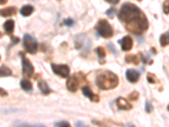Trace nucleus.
Masks as SVG:
<instances>
[{"mask_svg":"<svg viewBox=\"0 0 169 127\" xmlns=\"http://www.w3.org/2000/svg\"><path fill=\"white\" fill-rule=\"evenodd\" d=\"M118 17L127 31L135 35H141L147 31L149 21L146 16L139 7L131 3H125L120 8Z\"/></svg>","mask_w":169,"mask_h":127,"instance_id":"nucleus-1","label":"nucleus"},{"mask_svg":"<svg viewBox=\"0 0 169 127\" xmlns=\"http://www.w3.org/2000/svg\"><path fill=\"white\" fill-rule=\"evenodd\" d=\"M119 79L117 75L110 70H105L97 75L96 84L101 90H111L118 86Z\"/></svg>","mask_w":169,"mask_h":127,"instance_id":"nucleus-2","label":"nucleus"},{"mask_svg":"<svg viewBox=\"0 0 169 127\" xmlns=\"http://www.w3.org/2000/svg\"><path fill=\"white\" fill-rule=\"evenodd\" d=\"M74 48L79 50L80 55L83 56L84 58H86L89 55L91 52V41L86 34L80 33L74 37Z\"/></svg>","mask_w":169,"mask_h":127,"instance_id":"nucleus-3","label":"nucleus"},{"mask_svg":"<svg viewBox=\"0 0 169 127\" xmlns=\"http://www.w3.org/2000/svg\"><path fill=\"white\" fill-rule=\"evenodd\" d=\"M96 30L99 36L104 38H110L113 36V30L107 20H100L96 25Z\"/></svg>","mask_w":169,"mask_h":127,"instance_id":"nucleus-4","label":"nucleus"},{"mask_svg":"<svg viewBox=\"0 0 169 127\" xmlns=\"http://www.w3.org/2000/svg\"><path fill=\"white\" fill-rule=\"evenodd\" d=\"M23 45L25 51L31 54H35L37 52L38 43L35 37L30 34H25L23 37Z\"/></svg>","mask_w":169,"mask_h":127,"instance_id":"nucleus-5","label":"nucleus"},{"mask_svg":"<svg viewBox=\"0 0 169 127\" xmlns=\"http://www.w3.org/2000/svg\"><path fill=\"white\" fill-rule=\"evenodd\" d=\"M20 55L21 57V62H22V75L26 78L31 77L35 71V68H34L32 63L28 59V58L25 56V53H20Z\"/></svg>","mask_w":169,"mask_h":127,"instance_id":"nucleus-6","label":"nucleus"},{"mask_svg":"<svg viewBox=\"0 0 169 127\" xmlns=\"http://www.w3.org/2000/svg\"><path fill=\"white\" fill-rule=\"evenodd\" d=\"M51 68L53 72V74L57 75L62 78H66L69 76L70 69L67 65H56V64H51Z\"/></svg>","mask_w":169,"mask_h":127,"instance_id":"nucleus-7","label":"nucleus"},{"mask_svg":"<svg viewBox=\"0 0 169 127\" xmlns=\"http://www.w3.org/2000/svg\"><path fill=\"white\" fill-rule=\"evenodd\" d=\"M118 43L121 46V49L124 52H129L133 48V39L129 36L123 37L121 40L118 41Z\"/></svg>","mask_w":169,"mask_h":127,"instance_id":"nucleus-8","label":"nucleus"},{"mask_svg":"<svg viewBox=\"0 0 169 127\" xmlns=\"http://www.w3.org/2000/svg\"><path fill=\"white\" fill-rule=\"evenodd\" d=\"M82 93H83L84 96L87 97L91 102H98L100 101V97L96 94H94L92 90L88 86H85V87H82Z\"/></svg>","mask_w":169,"mask_h":127,"instance_id":"nucleus-9","label":"nucleus"},{"mask_svg":"<svg viewBox=\"0 0 169 127\" xmlns=\"http://www.w3.org/2000/svg\"><path fill=\"white\" fill-rule=\"evenodd\" d=\"M78 87H79V81L74 75L69 78L66 81V87L71 93H76Z\"/></svg>","mask_w":169,"mask_h":127,"instance_id":"nucleus-10","label":"nucleus"},{"mask_svg":"<svg viewBox=\"0 0 169 127\" xmlns=\"http://www.w3.org/2000/svg\"><path fill=\"white\" fill-rule=\"evenodd\" d=\"M116 103H117L118 109H120V110H125V111H128V110H130L132 109V105L129 102V101L127 99H125L124 98H122V97H119L116 99Z\"/></svg>","mask_w":169,"mask_h":127,"instance_id":"nucleus-11","label":"nucleus"},{"mask_svg":"<svg viewBox=\"0 0 169 127\" xmlns=\"http://www.w3.org/2000/svg\"><path fill=\"white\" fill-rule=\"evenodd\" d=\"M125 75H126V79L129 82L135 83V82H137L139 81L140 75L139 71H137V70H133V69H129L125 72Z\"/></svg>","mask_w":169,"mask_h":127,"instance_id":"nucleus-12","label":"nucleus"},{"mask_svg":"<svg viewBox=\"0 0 169 127\" xmlns=\"http://www.w3.org/2000/svg\"><path fill=\"white\" fill-rule=\"evenodd\" d=\"M17 13V8L14 6L7 7L4 9H0V16L3 17H9V16H13Z\"/></svg>","mask_w":169,"mask_h":127,"instance_id":"nucleus-13","label":"nucleus"},{"mask_svg":"<svg viewBox=\"0 0 169 127\" xmlns=\"http://www.w3.org/2000/svg\"><path fill=\"white\" fill-rule=\"evenodd\" d=\"M38 88L41 91V93L43 95H48L51 93L52 90L48 87V84L44 80H39L38 81Z\"/></svg>","mask_w":169,"mask_h":127,"instance_id":"nucleus-14","label":"nucleus"},{"mask_svg":"<svg viewBox=\"0 0 169 127\" xmlns=\"http://www.w3.org/2000/svg\"><path fill=\"white\" fill-rule=\"evenodd\" d=\"M96 53L98 55V61L101 65H103L106 63V51L102 47H97L95 49Z\"/></svg>","mask_w":169,"mask_h":127,"instance_id":"nucleus-15","label":"nucleus"},{"mask_svg":"<svg viewBox=\"0 0 169 127\" xmlns=\"http://www.w3.org/2000/svg\"><path fill=\"white\" fill-rule=\"evenodd\" d=\"M4 31H6L8 34H12L15 31V21L13 20H8L3 24Z\"/></svg>","mask_w":169,"mask_h":127,"instance_id":"nucleus-16","label":"nucleus"},{"mask_svg":"<svg viewBox=\"0 0 169 127\" xmlns=\"http://www.w3.org/2000/svg\"><path fill=\"white\" fill-rule=\"evenodd\" d=\"M34 12V7L32 5H30V4H27V5H25L23 6L20 10V13L22 16L24 17H28L30 16Z\"/></svg>","mask_w":169,"mask_h":127,"instance_id":"nucleus-17","label":"nucleus"},{"mask_svg":"<svg viewBox=\"0 0 169 127\" xmlns=\"http://www.w3.org/2000/svg\"><path fill=\"white\" fill-rule=\"evenodd\" d=\"M125 62L128 64L138 65L140 64V58L135 54H129L125 57Z\"/></svg>","mask_w":169,"mask_h":127,"instance_id":"nucleus-18","label":"nucleus"},{"mask_svg":"<svg viewBox=\"0 0 169 127\" xmlns=\"http://www.w3.org/2000/svg\"><path fill=\"white\" fill-rule=\"evenodd\" d=\"M20 85L22 90L25 91V92H31V91H32V88H33L32 83L29 80H25V79L22 80Z\"/></svg>","mask_w":169,"mask_h":127,"instance_id":"nucleus-19","label":"nucleus"},{"mask_svg":"<svg viewBox=\"0 0 169 127\" xmlns=\"http://www.w3.org/2000/svg\"><path fill=\"white\" fill-rule=\"evenodd\" d=\"M12 75V70L6 66V65H2L0 67V77L2 76H9Z\"/></svg>","mask_w":169,"mask_h":127,"instance_id":"nucleus-20","label":"nucleus"},{"mask_svg":"<svg viewBox=\"0 0 169 127\" xmlns=\"http://www.w3.org/2000/svg\"><path fill=\"white\" fill-rule=\"evenodd\" d=\"M169 33L167 31L166 33L162 34L160 37V44L162 47H167L169 43Z\"/></svg>","mask_w":169,"mask_h":127,"instance_id":"nucleus-21","label":"nucleus"},{"mask_svg":"<svg viewBox=\"0 0 169 127\" xmlns=\"http://www.w3.org/2000/svg\"><path fill=\"white\" fill-rule=\"evenodd\" d=\"M140 59H141L142 62L144 65H152L153 64V60L151 59H150V57L146 54V55H145L142 53H140Z\"/></svg>","mask_w":169,"mask_h":127,"instance_id":"nucleus-22","label":"nucleus"},{"mask_svg":"<svg viewBox=\"0 0 169 127\" xmlns=\"http://www.w3.org/2000/svg\"><path fill=\"white\" fill-rule=\"evenodd\" d=\"M147 81L150 84H156L157 82V79L156 75L151 73H148L147 74Z\"/></svg>","mask_w":169,"mask_h":127,"instance_id":"nucleus-23","label":"nucleus"},{"mask_svg":"<svg viewBox=\"0 0 169 127\" xmlns=\"http://www.w3.org/2000/svg\"><path fill=\"white\" fill-rule=\"evenodd\" d=\"M153 109H154L153 105H152L149 101H146V102H145V112L148 113V114H150V113H151V112L153 111Z\"/></svg>","mask_w":169,"mask_h":127,"instance_id":"nucleus-24","label":"nucleus"},{"mask_svg":"<svg viewBox=\"0 0 169 127\" xmlns=\"http://www.w3.org/2000/svg\"><path fill=\"white\" fill-rule=\"evenodd\" d=\"M54 126H59V127H69L70 126V124L67 122V121H58V122H54V124H53Z\"/></svg>","mask_w":169,"mask_h":127,"instance_id":"nucleus-25","label":"nucleus"},{"mask_svg":"<svg viewBox=\"0 0 169 127\" xmlns=\"http://www.w3.org/2000/svg\"><path fill=\"white\" fill-rule=\"evenodd\" d=\"M74 23H75V21H74V20H73L72 18L65 19L64 20V22H63V24H64V25H66V26H69V27L73 26V25H74Z\"/></svg>","mask_w":169,"mask_h":127,"instance_id":"nucleus-26","label":"nucleus"},{"mask_svg":"<svg viewBox=\"0 0 169 127\" xmlns=\"http://www.w3.org/2000/svg\"><path fill=\"white\" fill-rule=\"evenodd\" d=\"M128 98H129V100H131V101H136V100L139 98V93H137L136 91H134L133 93L129 94Z\"/></svg>","mask_w":169,"mask_h":127,"instance_id":"nucleus-27","label":"nucleus"},{"mask_svg":"<svg viewBox=\"0 0 169 127\" xmlns=\"http://www.w3.org/2000/svg\"><path fill=\"white\" fill-rule=\"evenodd\" d=\"M116 12H117V9H115V8H110V9H108V10L106 11V15H107L108 17L113 18V17L115 16Z\"/></svg>","mask_w":169,"mask_h":127,"instance_id":"nucleus-28","label":"nucleus"},{"mask_svg":"<svg viewBox=\"0 0 169 127\" xmlns=\"http://www.w3.org/2000/svg\"><path fill=\"white\" fill-rule=\"evenodd\" d=\"M169 11V0H165L163 3V12L165 15L168 16Z\"/></svg>","mask_w":169,"mask_h":127,"instance_id":"nucleus-29","label":"nucleus"},{"mask_svg":"<svg viewBox=\"0 0 169 127\" xmlns=\"http://www.w3.org/2000/svg\"><path fill=\"white\" fill-rule=\"evenodd\" d=\"M108 47H109V48H110V50L113 52V54H115L116 56L118 54V53H117V50H116V48H115V47H114V45L112 43H108Z\"/></svg>","mask_w":169,"mask_h":127,"instance_id":"nucleus-30","label":"nucleus"},{"mask_svg":"<svg viewBox=\"0 0 169 127\" xmlns=\"http://www.w3.org/2000/svg\"><path fill=\"white\" fill-rule=\"evenodd\" d=\"M0 96L1 97L8 96V93H7V91L3 89V88H1V87H0Z\"/></svg>","mask_w":169,"mask_h":127,"instance_id":"nucleus-31","label":"nucleus"},{"mask_svg":"<svg viewBox=\"0 0 169 127\" xmlns=\"http://www.w3.org/2000/svg\"><path fill=\"white\" fill-rule=\"evenodd\" d=\"M106 2L111 3V4H117V3H119L120 0H105Z\"/></svg>","mask_w":169,"mask_h":127,"instance_id":"nucleus-32","label":"nucleus"},{"mask_svg":"<svg viewBox=\"0 0 169 127\" xmlns=\"http://www.w3.org/2000/svg\"><path fill=\"white\" fill-rule=\"evenodd\" d=\"M75 125H76V126H81V127L86 126V125L84 124V123H82V122H80V121H77L76 123H75Z\"/></svg>","mask_w":169,"mask_h":127,"instance_id":"nucleus-33","label":"nucleus"},{"mask_svg":"<svg viewBox=\"0 0 169 127\" xmlns=\"http://www.w3.org/2000/svg\"><path fill=\"white\" fill-rule=\"evenodd\" d=\"M8 2V0H0V5H3Z\"/></svg>","mask_w":169,"mask_h":127,"instance_id":"nucleus-34","label":"nucleus"},{"mask_svg":"<svg viewBox=\"0 0 169 127\" xmlns=\"http://www.w3.org/2000/svg\"><path fill=\"white\" fill-rule=\"evenodd\" d=\"M151 53H153V54H157V50L155 48H151Z\"/></svg>","mask_w":169,"mask_h":127,"instance_id":"nucleus-35","label":"nucleus"},{"mask_svg":"<svg viewBox=\"0 0 169 127\" xmlns=\"http://www.w3.org/2000/svg\"><path fill=\"white\" fill-rule=\"evenodd\" d=\"M2 36H3V34H2V33H1V32H0V37H2Z\"/></svg>","mask_w":169,"mask_h":127,"instance_id":"nucleus-36","label":"nucleus"},{"mask_svg":"<svg viewBox=\"0 0 169 127\" xmlns=\"http://www.w3.org/2000/svg\"><path fill=\"white\" fill-rule=\"evenodd\" d=\"M137 1H139V2H141L142 0H137Z\"/></svg>","mask_w":169,"mask_h":127,"instance_id":"nucleus-37","label":"nucleus"},{"mask_svg":"<svg viewBox=\"0 0 169 127\" xmlns=\"http://www.w3.org/2000/svg\"><path fill=\"white\" fill-rule=\"evenodd\" d=\"M0 59H1V56H0Z\"/></svg>","mask_w":169,"mask_h":127,"instance_id":"nucleus-38","label":"nucleus"}]
</instances>
